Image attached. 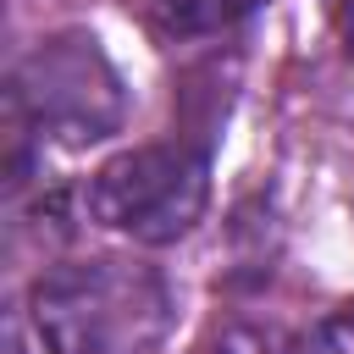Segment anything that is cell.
I'll return each instance as SVG.
<instances>
[{"label": "cell", "instance_id": "4", "mask_svg": "<svg viewBox=\"0 0 354 354\" xmlns=\"http://www.w3.org/2000/svg\"><path fill=\"white\" fill-rule=\"evenodd\" d=\"M260 0H149V17L171 39H199V33H216V28L238 22Z\"/></svg>", "mask_w": 354, "mask_h": 354}, {"label": "cell", "instance_id": "8", "mask_svg": "<svg viewBox=\"0 0 354 354\" xmlns=\"http://www.w3.org/2000/svg\"><path fill=\"white\" fill-rule=\"evenodd\" d=\"M6 354H28V348H22V337H17V332H11V337H6Z\"/></svg>", "mask_w": 354, "mask_h": 354}, {"label": "cell", "instance_id": "3", "mask_svg": "<svg viewBox=\"0 0 354 354\" xmlns=\"http://www.w3.org/2000/svg\"><path fill=\"white\" fill-rule=\"evenodd\" d=\"M210 205V166L194 144H138L88 183V216L133 243H177Z\"/></svg>", "mask_w": 354, "mask_h": 354}, {"label": "cell", "instance_id": "5", "mask_svg": "<svg viewBox=\"0 0 354 354\" xmlns=\"http://www.w3.org/2000/svg\"><path fill=\"white\" fill-rule=\"evenodd\" d=\"M210 354H288V343H282L271 326H249V321H243V326H227Z\"/></svg>", "mask_w": 354, "mask_h": 354}, {"label": "cell", "instance_id": "2", "mask_svg": "<svg viewBox=\"0 0 354 354\" xmlns=\"http://www.w3.org/2000/svg\"><path fill=\"white\" fill-rule=\"evenodd\" d=\"M11 105L22 122L61 144H94L122 127L127 94L94 33H50L28 50L11 77Z\"/></svg>", "mask_w": 354, "mask_h": 354}, {"label": "cell", "instance_id": "6", "mask_svg": "<svg viewBox=\"0 0 354 354\" xmlns=\"http://www.w3.org/2000/svg\"><path fill=\"white\" fill-rule=\"evenodd\" d=\"M304 354H354V304L332 310V315H326V321L310 332Z\"/></svg>", "mask_w": 354, "mask_h": 354}, {"label": "cell", "instance_id": "7", "mask_svg": "<svg viewBox=\"0 0 354 354\" xmlns=\"http://www.w3.org/2000/svg\"><path fill=\"white\" fill-rule=\"evenodd\" d=\"M343 33H348V50H354V0H343Z\"/></svg>", "mask_w": 354, "mask_h": 354}, {"label": "cell", "instance_id": "1", "mask_svg": "<svg viewBox=\"0 0 354 354\" xmlns=\"http://www.w3.org/2000/svg\"><path fill=\"white\" fill-rule=\"evenodd\" d=\"M33 326L50 354H149L171 326V288L138 260H72L39 277Z\"/></svg>", "mask_w": 354, "mask_h": 354}]
</instances>
